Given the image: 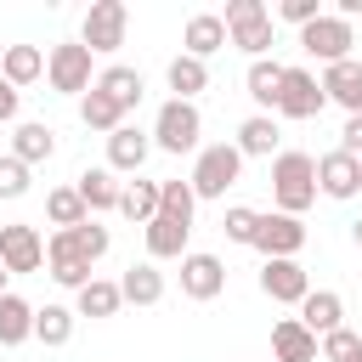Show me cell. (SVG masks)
I'll list each match as a JSON object with an SVG mask.
<instances>
[{
    "label": "cell",
    "instance_id": "cell-1",
    "mask_svg": "<svg viewBox=\"0 0 362 362\" xmlns=\"http://www.w3.org/2000/svg\"><path fill=\"white\" fill-rule=\"evenodd\" d=\"M272 204L283 215H305L317 204V158L311 153H277L272 158Z\"/></svg>",
    "mask_w": 362,
    "mask_h": 362
},
{
    "label": "cell",
    "instance_id": "cell-2",
    "mask_svg": "<svg viewBox=\"0 0 362 362\" xmlns=\"http://www.w3.org/2000/svg\"><path fill=\"white\" fill-rule=\"evenodd\" d=\"M238 175H243V153H238V141H215V147H198L187 181H192L198 198H226V187H238Z\"/></svg>",
    "mask_w": 362,
    "mask_h": 362
},
{
    "label": "cell",
    "instance_id": "cell-3",
    "mask_svg": "<svg viewBox=\"0 0 362 362\" xmlns=\"http://www.w3.org/2000/svg\"><path fill=\"white\" fill-rule=\"evenodd\" d=\"M198 136H204V113H198V102H164L158 107V119H153V147H164V153H198Z\"/></svg>",
    "mask_w": 362,
    "mask_h": 362
},
{
    "label": "cell",
    "instance_id": "cell-4",
    "mask_svg": "<svg viewBox=\"0 0 362 362\" xmlns=\"http://www.w3.org/2000/svg\"><path fill=\"white\" fill-rule=\"evenodd\" d=\"M124 28H130V6L124 0H96L90 11H85V23H79V45L96 57H107V51H119L124 45Z\"/></svg>",
    "mask_w": 362,
    "mask_h": 362
},
{
    "label": "cell",
    "instance_id": "cell-5",
    "mask_svg": "<svg viewBox=\"0 0 362 362\" xmlns=\"http://www.w3.org/2000/svg\"><path fill=\"white\" fill-rule=\"evenodd\" d=\"M300 45H305V57H317V62H345L351 57V45H356V34H351V23L339 17V11H322L317 23H305L300 28Z\"/></svg>",
    "mask_w": 362,
    "mask_h": 362
},
{
    "label": "cell",
    "instance_id": "cell-6",
    "mask_svg": "<svg viewBox=\"0 0 362 362\" xmlns=\"http://www.w3.org/2000/svg\"><path fill=\"white\" fill-rule=\"evenodd\" d=\"M45 79H51V90H62V96H85L96 79H90V51L79 45V40H62V45H51V57H45Z\"/></svg>",
    "mask_w": 362,
    "mask_h": 362
},
{
    "label": "cell",
    "instance_id": "cell-7",
    "mask_svg": "<svg viewBox=\"0 0 362 362\" xmlns=\"http://www.w3.org/2000/svg\"><path fill=\"white\" fill-rule=\"evenodd\" d=\"M328 107L322 96V79L311 68H283V90H277V113L283 119H317Z\"/></svg>",
    "mask_w": 362,
    "mask_h": 362
},
{
    "label": "cell",
    "instance_id": "cell-8",
    "mask_svg": "<svg viewBox=\"0 0 362 362\" xmlns=\"http://www.w3.org/2000/svg\"><path fill=\"white\" fill-rule=\"evenodd\" d=\"M255 249H260L266 260H294V255L305 249V226H300V215H283V209H272V215H260V232H255Z\"/></svg>",
    "mask_w": 362,
    "mask_h": 362
},
{
    "label": "cell",
    "instance_id": "cell-9",
    "mask_svg": "<svg viewBox=\"0 0 362 362\" xmlns=\"http://www.w3.org/2000/svg\"><path fill=\"white\" fill-rule=\"evenodd\" d=\"M0 266H6V272H40V266H45V238H40V226H28V221L0 226Z\"/></svg>",
    "mask_w": 362,
    "mask_h": 362
},
{
    "label": "cell",
    "instance_id": "cell-10",
    "mask_svg": "<svg viewBox=\"0 0 362 362\" xmlns=\"http://www.w3.org/2000/svg\"><path fill=\"white\" fill-rule=\"evenodd\" d=\"M317 192L322 198H356L362 192V158H351L345 147L317 158Z\"/></svg>",
    "mask_w": 362,
    "mask_h": 362
},
{
    "label": "cell",
    "instance_id": "cell-11",
    "mask_svg": "<svg viewBox=\"0 0 362 362\" xmlns=\"http://www.w3.org/2000/svg\"><path fill=\"white\" fill-rule=\"evenodd\" d=\"M260 294H266L272 305H300V300L311 294V277H305L300 260H266V266H260Z\"/></svg>",
    "mask_w": 362,
    "mask_h": 362
},
{
    "label": "cell",
    "instance_id": "cell-12",
    "mask_svg": "<svg viewBox=\"0 0 362 362\" xmlns=\"http://www.w3.org/2000/svg\"><path fill=\"white\" fill-rule=\"evenodd\" d=\"M221 288H226V266H221V255H204V249L181 255V294H187V300H215Z\"/></svg>",
    "mask_w": 362,
    "mask_h": 362
},
{
    "label": "cell",
    "instance_id": "cell-13",
    "mask_svg": "<svg viewBox=\"0 0 362 362\" xmlns=\"http://www.w3.org/2000/svg\"><path fill=\"white\" fill-rule=\"evenodd\" d=\"M147 153H153V136H147L141 124H119V130L107 136V170H113V175H136V170L147 164Z\"/></svg>",
    "mask_w": 362,
    "mask_h": 362
},
{
    "label": "cell",
    "instance_id": "cell-14",
    "mask_svg": "<svg viewBox=\"0 0 362 362\" xmlns=\"http://www.w3.org/2000/svg\"><path fill=\"white\" fill-rule=\"evenodd\" d=\"M317 356H322V339L300 317H283L272 328V362H317Z\"/></svg>",
    "mask_w": 362,
    "mask_h": 362
},
{
    "label": "cell",
    "instance_id": "cell-15",
    "mask_svg": "<svg viewBox=\"0 0 362 362\" xmlns=\"http://www.w3.org/2000/svg\"><path fill=\"white\" fill-rule=\"evenodd\" d=\"M181 45H187V57L209 62L221 45H232V34H226V17H215V11H198V17H187V28H181Z\"/></svg>",
    "mask_w": 362,
    "mask_h": 362
},
{
    "label": "cell",
    "instance_id": "cell-16",
    "mask_svg": "<svg viewBox=\"0 0 362 362\" xmlns=\"http://www.w3.org/2000/svg\"><path fill=\"white\" fill-rule=\"evenodd\" d=\"M322 96H328V102H339V107L356 119V113H362V62H356V57H345V62L322 68Z\"/></svg>",
    "mask_w": 362,
    "mask_h": 362
},
{
    "label": "cell",
    "instance_id": "cell-17",
    "mask_svg": "<svg viewBox=\"0 0 362 362\" xmlns=\"http://www.w3.org/2000/svg\"><path fill=\"white\" fill-rule=\"evenodd\" d=\"M45 266H51V277H57L62 288H74V294L90 283V260H79V255H74L68 232H51V243H45Z\"/></svg>",
    "mask_w": 362,
    "mask_h": 362
},
{
    "label": "cell",
    "instance_id": "cell-18",
    "mask_svg": "<svg viewBox=\"0 0 362 362\" xmlns=\"http://www.w3.org/2000/svg\"><path fill=\"white\" fill-rule=\"evenodd\" d=\"M300 322L322 339V334H334V328H345V300L334 294V288H311L305 300H300Z\"/></svg>",
    "mask_w": 362,
    "mask_h": 362
},
{
    "label": "cell",
    "instance_id": "cell-19",
    "mask_svg": "<svg viewBox=\"0 0 362 362\" xmlns=\"http://www.w3.org/2000/svg\"><path fill=\"white\" fill-rule=\"evenodd\" d=\"M119 294H124V305H158V300H164V272H158V260H136V266L119 277Z\"/></svg>",
    "mask_w": 362,
    "mask_h": 362
},
{
    "label": "cell",
    "instance_id": "cell-20",
    "mask_svg": "<svg viewBox=\"0 0 362 362\" xmlns=\"http://www.w3.org/2000/svg\"><path fill=\"white\" fill-rule=\"evenodd\" d=\"M277 141H283V130H277L272 113H249V119L238 124V153H243V158H272Z\"/></svg>",
    "mask_w": 362,
    "mask_h": 362
},
{
    "label": "cell",
    "instance_id": "cell-21",
    "mask_svg": "<svg viewBox=\"0 0 362 362\" xmlns=\"http://www.w3.org/2000/svg\"><path fill=\"white\" fill-rule=\"evenodd\" d=\"M51 153H57V130H51V124L28 119V124H17V130H11V158H23L28 170H34V164H45Z\"/></svg>",
    "mask_w": 362,
    "mask_h": 362
},
{
    "label": "cell",
    "instance_id": "cell-22",
    "mask_svg": "<svg viewBox=\"0 0 362 362\" xmlns=\"http://www.w3.org/2000/svg\"><path fill=\"white\" fill-rule=\"evenodd\" d=\"M74 187H79V198H85V209H90V215H102V209H119V192H124V187H119V175H113L107 164H96V170H79V181H74Z\"/></svg>",
    "mask_w": 362,
    "mask_h": 362
},
{
    "label": "cell",
    "instance_id": "cell-23",
    "mask_svg": "<svg viewBox=\"0 0 362 362\" xmlns=\"http://www.w3.org/2000/svg\"><path fill=\"white\" fill-rule=\"evenodd\" d=\"M187 238H192V226H181L170 215H153L147 221V260H181L187 255Z\"/></svg>",
    "mask_w": 362,
    "mask_h": 362
},
{
    "label": "cell",
    "instance_id": "cell-24",
    "mask_svg": "<svg viewBox=\"0 0 362 362\" xmlns=\"http://www.w3.org/2000/svg\"><path fill=\"white\" fill-rule=\"evenodd\" d=\"M40 74H45V51H40V45H6V51H0V79H11L17 90L34 85Z\"/></svg>",
    "mask_w": 362,
    "mask_h": 362
},
{
    "label": "cell",
    "instance_id": "cell-25",
    "mask_svg": "<svg viewBox=\"0 0 362 362\" xmlns=\"http://www.w3.org/2000/svg\"><path fill=\"white\" fill-rule=\"evenodd\" d=\"M45 221H51L57 232H74V226H85V221H90V209H85L79 187H51V192H45Z\"/></svg>",
    "mask_w": 362,
    "mask_h": 362
},
{
    "label": "cell",
    "instance_id": "cell-26",
    "mask_svg": "<svg viewBox=\"0 0 362 362\" xmlns=\"http://www.w3.org/2000/svg\"><path fill=\"white\" fill-rule=\"evenodd\" d=\"M34 311H40V305H28L23 294H0V345L34 339Z\"/></svg>",
    "mask_w": 362,
    "mask_h": 362
},
{
    "label": "cell",
    "instance_id": "cell-27",
    "mask_svg": "<svg viewBox=\"0 0 362 362\" xmlns=\"http://www.w3.org/2000/svg\"><path fill=\"white\" fill-rule=\"evenodd\" d=\"M164 79H170V90H175V102H192L204 85H209V62H198V57H170V68H164Z\"/></svg>",
    "mask_w": 362,
    "mask_h": 362
},
{
    "label": "cell",
    "instance_id": "cell-28",
    "mask_svg": "<svg viewBox=\"0 0 362 362\" xmlns=\"http://www.w3.org/2000/svg\"><path fill=\"white\" fill-rule=\"evenodd\" d=\"M96 90H102V96H113V102L130 113V107L141 102V90H147V85H141V74H136V68L113 62V68H102V74H96Z\"/></svg>",
    "mask_w": 362,
    "mask_h": 362
},
{
    "label": "cell",
    "instance_id": "cell-29",
    "mask_svg": "<svg viewBox=\"0 0 362 362\" xmlns=\"http://www.w3.org/2000/svg\"><path fill=\"white\" fill-rule=\"evenodd\" d=\"M124 305V294H119V283H107V277H90L79 294H74V311L79 317H113Z\"/></svg>",
    "mask_w": 362,
    "mask_h": 362
},
{
    "label": "cell",
    "instance_id": "cell-30",
    "mask_svg": "<svg viewBox=\"0 0 362 362\" xmlns=\"http://www.w3.org/2000/svg\"><path fill=\"white\" fill-rule=\"evenodd\" d=\"M79 119H85V130H107V136H113V130L124 124V107H119L113 96H102L96 85H90V90L79 96Z\"/></svg>",
    "mask_w": 362,
    "mask_h": 362
},
{
    "label": "cell",
    "instance_id": "cell-31",
    "mask_svg": "<svg viewBox=\"0 0 362 362\" xmlns=\"http://www.w3.org/2000/svg\"><path fill=\"white\" fill-rule=\"evenodd\" d=\"M74 317H79V311H68V305H40V311H34V339L51 345V351L68 345V339H74Z\"/></svg>",
    "mask_w": 362,
    "mask_h": 362
},
{
    "label": "cell",
    "instance_id": "cell-32",
    "mask_svg": "<svg viewBox=\"0 0 362 362\" xmlns=\"http://www.w3.org/2000/svg\"><path fill=\"white\" fill-rule=\"evenodd\" d=\"M243 85H249V96H255L260 107H277V90H283V62H272V57H260V62H249V74H243Z\"/></svg>",
    "mask_w": 362,
    "mask_h": 362
},
{
    "label": "cell",
    "instance_id": "cell-33",
    "mask_svg": "<svg viewBox=\"0 0 362 362\" xmlns=\"http://www.w3.org/2000/svg\"><path fill=\"white\" fill-rule=\"evenodd\" d=\"M119 215H124V221H141V226H147V221L158 215V181H130V187L119 192Z\"/></svg>",
    "mask_w": 362,
    "mask_h": 362
},
{
    "label": "cell",
    "instance_id": "cell-34",
    "mask_svg": "<svg viewBox=\"0 0 362 362\" xmlns=\"http://www.w3.org/2000/svg\"><path fill=\"white\" fill-rule=\"evenodd\" d=\"M192 209H198L192 181H158V215H170V221H181V226H192Z\"/></svg>",
    "mask_w": 362,
    "mask_h": 362
},
{
    "label": "cell",
    "instance_id": "cell-35",
    "mask_svg": "<svg viewBox=\"0 0 362 362\" xmlns=\"http://www.w3.org/2000/svg\"><path fill=\"white\" fill-rule=\"evenodd\" d=\"M226 34H232V45H238V51H249V57L260 62V57H266V45H272V11H266V17H249V23H232Z\"/></svg>",
    "mask_w": 362,
    "mask_h": 362
},
{
    "label": "cell",
    "instance_id": "cell-36",
    "mask_svg": "<svg viewBox=\"0 0 362 362\" xmlns=\"http://www.w3.org/2000/svg\"><path fill=\"white\" fill-rule=\"evenodd\" d=\"M68 243H74V255H79V260H90V266H96V260L107 255V243H113V238H107V226H96V215H90L85 226H74V232H68Z\"/></svg>",
    "mask_w": 362,
    "mask_h": 362
},
{
    "label": "cell",
    "instance_id": "cell-37",
    "mask_svg": "<svg viewBox=\"0 0 362 362\" xmlns=\"http://www.w3.org/2000/svg\"><path fill=\"white\" fill-rule=\"evenodd\" d=\"M221 226H226V238H232V243H255V232H260V209H249V204H232Z\"/></svg>",
    "mask_w": 362,
    "mask_h": 362
},
{
    "label": "cell",
    "instance_id": "cell-38",
    "mask_svg": "<svg viewBox=\"0 0 362 362\" xmlns=\"http://www.w3.org/2000/svg\"><path fill=\"white\" fill-rule=\"evenodd\" d=\"M351 356H362V339H356L351 328L322 334V362H351Z\"/></svg>",
    "mask_w": 362,
    "mask_h": 362
},
{
    "label": "cell",
    "instance_id": "cell-39",
    "mask_svg": "<svg viewBox=\"0 0 362 362\" xmlns=\"http://www.w3.org/2000/svg\"><path fill=\"white\" fill-rule=\"evenodd\" d=\"M23 192H28V164L6 153L0 158V198H23Z\"/></svg>",
    "mask_w": 362,
    "mask_h": 362
},
{
    "label": "cell",
    "instance_id": "cell-40",
    "mask_svg": "<svg viewBox=\"0 0 362 362\" xmlns=\"http://www.w3.org/2000/svg\"><path fill=\"white\" fill-rule=\"evenodd\" d=\"M277 17H283V23H294V28H305V23H317V17H322V0H277Z\"/></svg>",
    "mask_w": 362,
    "mask_h": 362
},
{
    "label": "cell",
    "instance_id": "cell-41",
    "mask_svg": "<svg viewBox=\"0 0 362 362\" xmlns=\"http://www.w3.org/2000/svg\"><path fill=\"white\" fill-rule=\"evenodd\" d=\"M249 17H266V6L260 0H226V28L232 23H249Z\"/></svg>",
    "mask_w": 362,
    "mask_h": 362
},
{
    "label": "cell",
    "instance_id": "cell-42",
    "mask_svg": "<svg viewBox=\"0 0 362 362\" xmlns=\"http://www.w3.org/2000/svg\"><path fill=\"white\" fill-rule=\"evenodd\" d=\"M339 147H345L351 158H362V113H356V119H345V130H339Z\"/></svg>",
    "mask_w": 362,
    "mask_h": 362
},
{
    "label": "cell",
    "instance_id": "cell-43",
    "mask_svg": "<svg viewBox=\"0 0 362 362\" xmlns=\"http://www.w3.org/2000/svg\"><path fill=\"white\" fill-rule=\"evenodd\" d=\"M17 102H23V90H17L11 79H0V124H11V119H17Z\"/></svg>",
    "mask_w": 362,
    "mask_h": 362
},
{
    "label": "cell",
    "instance_id": "cell-44",
    "mask_svg": "<svg viewBox=\"0 0 362 362\" xmlns=\"http://www.w3.org/2000/svg\"><path fill=\"white\" fill-rule=\"evenodd\" d=\"M351 238H356V249H362V215H356V221H351Z\"/></svg>",
    "mask_w": 362,
    "mask_h": 362
},
{
    "label": "cell",
    "instance_id": "cell-45",
    "mask_svg": "<svg viewBox=\"0 0 362 362\" xmlns=\"http://www.w3.org/2000/svg\"><path fill=\"white\" fill-rule=\"evenodd\" d=\"M6 277H11V272H6V266H0V294H11V288H6Z\"/></svg>",
    "mask_w": 362,
    "mask_h": 362
},
{
    "label": "cell",
    "instance_id": "cell-46",
    "mask_svg": "<svg viewBox=\"0 0 362 362\" xmlns=\"http://www.w3.org/2000/svg\"><path fill=\"white\" fill-rule=\"evenodd\" d=\"M351 362H362V356H351Z\"/></svg>",
    "mask_w": 362,
    "mask_h": 362
}]
</instances>
